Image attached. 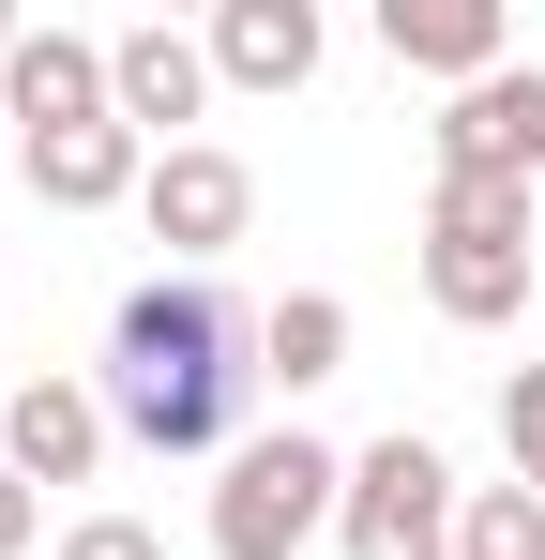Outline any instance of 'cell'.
<instances>
[{
	"instance_id": "1",
	"label": "cell",
	"mask_w": 545,
	"mask_h": 560,
	"mask_svg": "<svg viewBox=\"0 0 545 560\" xmlns=\"http://www.w3.org/2000/svg\"><path fill=\"white\" fill-rule=\"evenodd\" d=\"M243 378H258V318L212 273L121 288V318H106V424H121L137 455H228Z\"/></svg>"
},
{
	"instance_id": "2",
	"label": "cell",
	"mask_w": 545,
	"mask_h": 560,
	"mask_svg": "<svg viewBox=\"0 0 545 560\" xmlns=\"http://www.w3.org/2000/svg\"><path fill=\"white\" fill-rule=\"evenodd\" d=\"M425 303L454 334H500L531 303V183H440L425 197Z\"/></svg>"
},
{
	"instance_id": "3",
	"label": "cell",
	"mask_w": 545,
	"mask_h": 560,
	"mask_svg": "<svg viewBox=\"0 0 545 560\" xmlns=\"http://www.w3.org/2000/svg\"><path fill=\"white\" fill-rule=\"evenodd\" d=\"M349 515V455L334 440H243L228 455V485H212V560H303L318 530Z\"/></svg>"
},
{
	"instance_id": "4",
	"label": "cell",
	"mask_w": 545,
	"mask_h": 560,
	"mask_svg": "<svg viewBox=\"0 0 545 560\" xmlns=\"http://www.w3.org/2000/svg\"><path fill=\"white\" fill-rule=\"evenodd\" d=\"M454 515H469V485L440 469V440H363L349 455V515H334V546L349 560H454Z\"/></svg>"
},
{
	"instance_id": "5",
	"label": "cell",
	"mask_w": 545,
	"mask_h": 560,
	"mask_svg": "<svg viewBox=\"0 0 545 560\" xmlns=\"http://www.w3.org/2000/svg\"><path fill=\"white\" fill-rule=\"evenodd\" d=\"M137 212H152V243H167L182 273H212V258L258 228V167H243V152H212V137H167V152H152V183H137Z\"/></svg>"
},
{
	"instance_id": "6",
	"label": "cell",
	"mask_w": 545,
	"mask_h": 560,
	"mask_svg": "<svg viewBox=\"0 0 545 560\" xmlns=\"http://www.w3.org/2000/svg\"><path fill=\"white\" fill-rule=\"evenodd\" d=\"M440 183H545V61H500L440 106Z\"/></svg>"
},
{
	"instance_id": "7",
	"label": "cell",
	"mask_w": 545,
	"mask_h": 560,
	"mask_svg": "<svg viewBox=\"0 0 545 560\" xmlns=\"http://www.w3.org/2000/svg\"><path fill=\"white\" fill-rule=\"evenodd\" d=\"M106 440H121V424H106V378H15V409H0V469H15V485H91V469H106Z\"/></svg>"
},
{
	"instance_id": "8",
	"label": "cell",
	"mask_w": 545,
	"mask_h": 560,
	"mask_svg": "<svg viewBox=\"0 0 545 560\" xmlns=\"http://www.w3.org/2000/svg\"><path fill=\"white\" fill-rule=\"evenodd\" d=\"M379 46H394V77L485 92V77L515 61V15H500V0H379Z\"/></svg>"
},
{
	"instance_id": "9",
	"label": "cell",
	"mask_w": 545,
	"mask_h": 560,
	"mask_svg": "<svg viewBox=\"0 0 545 560\" xmlns=\"http://www.w3.org/2000/svg\"><path fill=\"white\" fill-rule=\"evenodd\" d=\"M106 106L152 137V121H197L212 106V31H167V15H137V31H106Z\"/></svg>"
},
{
	"instance_id": "10",
	"label": "cell",
	"mask_w": 545,
	"mask_h": 560,
	"mask_svg": "<svg viewBox=\"0 0 545 560\" xmlns=\"http://www.w3.org/2000/svg\"><path fill=\"white\" fill-rule=\"evenodd\" d=\"M15 167H31L46 212H121V197L152 183V137H137V121H61V137H31Z\"/></svg>"
},
{
	"instance_id": "11",
	"label": "cell",
	"mask_w": 545,
	"mask_h": 560,
	"mask_svg": "<svg viewBox=\"0 0 545 560\" xmlns=\"http://www.w3.org/2000/svg\"><path fill=\"white\" fill-rule=\"evenodd\" d=\"M212 77L228 92H303L318 77V0H228L212 15Z\"/></svg>"
},
{
	"instance_id": "12",
	"label": "cell",
	"mask_w": 545,
	"mask_h": 560,
	"mask_svg": "<svg viewBox=\"0 0 545 560\" xmlns=\"http://www.w3.org/2000/svg\"><path fill=\"white\" fill-rule=\"evenodd\" d=\"M0 106H15L31 137H61V121H121V106H106V46H91V31H31V46H15V77H0Z\"/></svg>"
},
{
	"instance_id": "13",
	"label": "cell",
	"mask_w": 545,
	"mask_h": 560,
	"mask_svg": "<svg viewBox=\"0 0 545 560\" xmlns=\"http://www.w3.org/2000/svg\"><path fill=\"white\" fill-rule=\"evenodd\" d=\"M334 364H349V303H334V288H288V303L258 318V378H288V394H318Z\"/></svg>"
},
{
	"instance_id": "14",
	"label": "cell",
	"mask_w": 545,
	"mask_h": 560,
	"mask_svg": "<svg viewBox=\"0 0 545 560\" xmlns=\"http://www.w3.org/2000/svg\"><path fill=\"white\" fill-rule=\"evenodd\" d=\"M454 560H545V500H531V485H469Z\"/></svg>"
},
{
	"instance_id": "15",
	"label": "cell",
	"mask_w": 545,
	"mask_h": 560,
	"mask_svg": "<svg viewBox=\"0 0 545 560\" xmlns=\"http://www.w3.org/2000/svg\"><path fill=\"white\" fill-rule=\"evenodd\" d=\"M500 455H515V485L545 500V364H515V378H500Z\"/></svg>"
},
{
	"instance_id": "16",
	"label": "cell",
	"mask_w": 545,
	"mask_h": 560,
	"mask_svg": "<svg viewBox=\"0 0 545 560\" xmlns=\"http://www.w3.org/2000/svg\"><path fill=\"white\" fill-rule=\"evenodd\" d=\"M61 560H167V530H137V515H77Z\"/></svg>"
},
{
	"instance_id": "17",
	"label": "cell",
	"mask_w": 545,
	"mask_h": 560,
	"mask_svg": "<svg viewBox=\"0 0 545 560\" xmlns=\"http://www.w3.org/2000/svg\"><path fill=\"white\" fill-rule=\"evenodd\" d=\"M31 530H46V485H15V469H0V560H31Z\"/></svg>"
},
{
	"instance_id": "18",
	"label": "cell",
	"mask_w": 545,
	"mask_h": 560,
	"mask_svg": "<svg viewBox=\"0 0 545 560\" xmlns=\"http://www.w3.org/2000/svg\"><path fill=\"white\" fill-rule=\"evenodd\" d=\"M15 46H31V31H15V0H0V77H15Z\"/></svg>"
}]
</instances>
